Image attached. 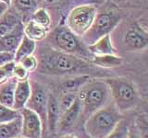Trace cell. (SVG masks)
I'll return each mask as SVG.
<instances>
[{"mask_svg": "<svg viewBox=\"0 0 148 138\" xmlns=\"http://www.w3.org/2000/svg\"><path fill=\"white\" fill-rule=\"evenodd\" d=\"M37 61H38V66H37L36 70L45 75H89L88 72L92 70V66L88 61L60 52L53 47L41 48Z\"/></svg>", "mask_w": 148, "mask_h": 138, "instance_id": "1", "label": "cell"}, {"mask_svg": "<svg viewBox=\"0 0 148 138\" xmlns=\"http://www.w3.org/2000/svg\"><path fill=\"white\" fill-rule=\"evenodd\" d=\"M77 98L82 106L81 120L83 122L92 114L112 102L106 81L92 78L80 89L77 93Z\"/></svg>", "mask_w": 148, "mask_h": 138, "instance_id": "2", "label": "cell"}, {"mask_svg": "<svg viewBox=\"0 0 148 138\" xmlns=\"http://www.w3.org/2000/svg\"><path fill=\"white\" fill-rule=\"evenodd\" d=\"M122 119L121 112L111 102L85 120L83 131L92 138H106Z\"/></svg>", "mask_w": 148, "mask_h": 138, "instance_id": "3", "label": "cell"}, {"mask_svg": "<svg viewBox=\"0 0 148 138\" xmlns=\"http://www.w3.org/2000/svg\"><path fill=\"white\" fill-rule=\"evenodd\" d=\"M111 100L120 112L132 110L139 101V95L133 83L124 77L106 78Z\"/></svg>", "mask_w": 148, "mask_h": 138, "instance_id": "4", "label": "cell"}, {"mask_svg": "<svg viewBox=\"0 0 148 138\" xmlns=\"http://www.w3.org/2000/svg\"><path fill=\"white\" fill-rule=\"evenodd\" d=\"M53 48L65 53L91 62L92 55L79 37L74 35L67 27H58L53 32Z\"/></svg>", "mask_w": 148, "mask_h": 138, "instance_id": "5", "label": "cell"}, {"mask_svg": "<svg viewBox=\"0 0 148 138\" xmlns=\"http://www.w3.org/2000/svg\"><path fill=\"white\" fill-rule=\"evenodd\" d=\"M97 15V10L92 5H82L69 12L67 18V28L77 37H82L90 29Z\"/></svg>", "mask_w": 148, "mask_h": 138, "instance_id": "6", "label": "cell"}, {"mask_svg": "<svg viewBox=\"0 0 148 138\" xmlns=\"http://www.w3.org/2000/svg\"><path fill=\"white\" fill-rule=\"evenodd\" d=\"M120 21V18L112 13H103L96 15L94 22L86 33L81 37L82 43L89 46L102 37L111 33Z\"/></svg>", "mask_w": 148, "mask_h": 138, "instance_id": "7", "label": "cell"}, {"mask_svg": "<svg viewBox=\"0 0 148 138\" xmlns=\"http://www.w3.org/2000/svg\"><path fill=\"white\" fill-rule=\"evenodd\" d=\"M31 84V95L28 99L25 108L35 112L41 119L43 123L44 131L46 130V109H47V100L49 92L47 89L38 82L32 81Z\"/></svg>", "mask_w": 148, "mask_h": 138, "instance_id": "8", "label": "cell"}, {"mask_svg": "<svg viewBox=\"0 0 148 138\" xmlns=\"http://www.w3.org/2000/svg\"><path fill=\"white\" fill-rule=\"evenodd\" d=\"M20 112L21 117V137L43 138L45 131L38 115L26 108L22 109Z\"/></svg>", "mask_w": 148, "mask_h": 138, "instance_id": "9", "label": "cell"}, {"mask_svg": "<svg viewBox=\"0 0 148 138\" xmlns=\"http://www.w3.org/2000/svg\"><path fill=\"white\" fill-rule=\"evenodd\" d=\"M81 114H82V106L77 98V99L75 100V102L73 103L71 107L60 115L59 121L58 123L57 132L67 133V131L72 129L79 122V120H81Z\"/></svg>", "mask_w": 148, "mask_h": 138, "instance_id": "10", "label": "cell"}, {"mask_svg": "<svg viewBox=\"0 0 148 138\" xmlns=\"http://www.w3.org/2000/svg\"><path fill=\"white\" fill-rule=\"evenodd\" d=\"M147 32L142 26L131 28L124 36V43L131 51L145 50L147 47Z\"/></svg>", "mask_w": 148, "mask_h": 138, "instance_id": "11", "label": "cell"}, {"mask_svg": "<svg viewBox=\"0 0 148 138\" xmlns=\"http://www.w3.org/2000/svg\"><path fill=\"white\" fill-rule=\"evenodd\" d=\"M23 27L24 25L21 22L11 32L0 38V53L5 52L15 53L18 46L21 43L22 37L24 35Z\"/></svg>", "mask_w": 148, "mask_h": 138, "instance_id": "12", "label": "cell"}, {"mask_svg": "<svg viewBox=\"0 0 148 138\" xmlns=\"http://www.w3.org/2000/svg\"><path fill=\"white\" fill-rule=\"evenodd\" d=\"M60 118L58 98L54 94L49 93L46 109V130L50 133H57L58 123Z\"/></svg>", "mask_w": 148, "mask_h": 138, "instance_id": "13", "label": "cell"}, {"mask_svg": "<svg viewBox=\"0 0 148 138\" xmlns=\"http://www.w3.org/2000/svg\"><path fill=\"white\" fill-rule=\"evenodd\" d=\"M31 95V84L30 79L24 81H17V85L14 92L13 109L21 112L25 108L26 103Z\"/></svg>", "mask_w": 148, "mask_h": 138, "instance_id": "14", "label": "cell"}, {"mask_svg": "<svg viewBox=\"0 0 148 138\" xmlns=\"http://www.w3.org/2000/svg\"><path fill=\"white\" fill-rule=\"evenodd\" d=\"M88 51L94 55H106V54H117V50L114 47L110 34L102 37L97 40L95 43L87 46Z\"/></svg>", "mask_w": 148, "mask_h": 138, "instance_id": "15", "label": "cell"}, {"mask_svg": "<svg viewBox=\"0 0 148 138\" xmlns=\"http://www.w3.org/2000/svg\"><path fill=\"white\" fill-rule=\"evenodd\" d=\"M92 79L90 75L74 76L73 77L64 80L59 86L61 93H78L86 83Z\"/></svg>", "mask_w": 148, "mask_h": 138, "instance_id": "16", "label": "cell"}, {"mask_svg": "<svg viewBox=\"0 0 148 138\" xmlns=\"http://www.w3.org/2000/svg\"><path fill=\"white\" fill-rule=\"evenodd\" d=\"M21 21L14 10H8L0 17V38L11 32Z\"/></svg>", "mask_w": 148, "mask_h": 138, "instance_id": "17", "label": "cell"}, {"mask_svg": "<svg viewBox=\"0 0 148 138\" xmlns=\"http://www.w3.org/2000/svg\"><path fill=\"white\" fill-rule=\"evenodd\" d=\"M17 85V80L14 77L9 78L6 82L0 84V104L13 107L14 92Z\"/></svg>", "mask_w": 148, "mask_h": 138, "instance_id": "18", "label": "cell"}, {"mask_svg": "<svg viewBox=\"0 0 148 138\" xmlns=\"http://www.w3.org/2000/svg\"><path fill=\"white\" fill-rule=\"evenodd\" d=\"M21 137V117L0 124V138Z\"/></svg>", "mask_w": 148, "mask_h": 138, "instance_id": "19", "label": "cell"}, {"mask_svg": "<svg viewBox=\"0 0 148 138\" xmlns=\"http://www.w3.org/2000/svg\"><path fill=\"white\" fill-rule=\"evenodd\" d=\"M36 47V41L29 39L25 35H23L21 43L18 44L16 52L14 53V61H15V63H18L21 59L26 56L32 55L35 52Z\"/></svg>", "mask_w": 148, "mask_h": 138, "instance_id": "20", "label": "cell"}, {"mask_svg": "<svg viewBox=\"0 0 148 138\" xmlns=\"http://www.w3.org/2000/svg\"><path fill=\"white\" fill-rule=\"evenodd\" d=\"M23 33L29 39L37 43L39 41H43L47 36L48 29L37 24L34 21L30 20L23 27Z\"/></svg>", "mask_w": 148, "mask_h": 138, "instance_id": "21", "label": "cell"}, {"mask_svg": "<svg viewBox=\"0 0 148 138\" xmlns=\"http://www.w3.org/2000/svg\"><path fill=\"white\" fill-rule=\"evenodd\" d=\"M91 63L99 67L110 68L120 66L122 64V58L118 56L117 54L95 55V56H92Z\"/></svg>", "mask_w": 148, "mask_h": 138, "instance_id": "22", "label": "cell"}, {"mask_svg": "<svg viewBox=\"0 0 148 138\" xmlns=\"http://www.w3.org/2000/svg\"><path fill=\"white\" fill-rule=\"evenodd\" d=\"M130 131H131V128H130L128 122L125 119H122L106 138H128Z\"/></svg>", "mask_w": 148, "mask_h": 138, "instance_id": "23", "label": "cell"}, {"mask_svg": "<svg viewBox=\"0 0 148 138\" xmlns=\"http://www.w3.org/2000/svg\"><path fill=\"white\" fill-rule=\"evenodd\" d=\"M32 20L34 21L37 24L43 26L46 29L51 24V18L47 11L44 8H38L32 14Z\"/></svg>", "mask_w": 148, "mask_h": 138, "instance_id": "24", "label": "cell"}, {"mask_svg": "<svg viewBox=\"0 0 148 138\" xmlns=\"http://www.w3.org/2000/svg\"><path fill=\"white\" fill-rule=\"evenodd\" d=\"M21 116V112L13 108L0 104V124L11 122Z\"/></svg>", "mask_w": 148, "mask_h": 138, "instance_id": "25", "label": "cell"}, {"mask_svg": "<svg viewBox=\"0 0 148 138\" xmlns=\"http://www.w3.org/2000/svg\"><path fill=\"white\" fill-rule=\"evenodd\" d=\"M77 99V93H62L60 98L58 99V108L60 115L64 112H66L68 109H69L75 102Z\"/></svg>", "mask_w": 148, "mask_h": 138, "instance_id": "26", "label": "cell"}, {"mask_svg": "<svg viewBox=\"0 0 148 138\" xmlns=\"http://www.w3.org/2000/svg\"><path fill=\"white\" fill-rule=\"evenodd\" d=\"M15 7L23 13H34L36 10L37 0H12Z\"/></svg>", "mask_w": 148, "mask_h": 138, "instance_id": "27", "label": "cell"}, {"mask_svg": "<svg viewBox=\"0 0 148 138\" xmlns=\"http://www.w3.org/2000/svg\"><path fill=\"white\" fill-rule=\"evenodd\" d=\"M12 76L17 81H24L30 79V72L27 71L20 63H15L14 64Z\"/></svg>", "mask_w": 148, "mask_h": 138, "instance_id": "28", "label": "cell"}, {"mask_svg": "<svg viewBox=\"0 0 148 138\" xmlns=\"http://www.w3.org/2000/svg\"><path fill=\"white\" fill-rule=\"evenodd\" d=\"M14 64H15V62H10L5 64V66H0V84L6 82L9 78L13 77L12 71H13Z\"/></svg>", "mask_w": 148, "mask_h": 138, "instance_id": "29", "label": "cell"}, {"mask_svg": "<svg viewBox=\"0 0 148 138\" xmlns=\"http://www.w3.org/2000/svg\"><path fill=\"white\" fill-rule=\"evenodd\" d=\"M18 63H20L21 66L29 72H32V71L36 70L37 66H38V61H37V58L34 56V54L24 57L23 59H21Z\"/></svg>", "mask_w": 148, "mask_h": 138, "instance_id": "30", "label": "cell"}, {"mask_svg": "<svg viewBox=\"0 0 148 138\" xmlns=\"http://www.w3.org/2000/svg\"><path fill=\"white\" fill-rule=\"evenodd\" d=\"M10 62H15L14 61V53H5V52L0 53V66H5V64Z\"/></svg>", "mask_w": 148, "mask_h": 138, "instance_id": "31", "label": "cell"}, {"mask_svg": "<svg viewBox=\"0 0 148 138\" xmlns=\"http://www.w3.org/2000/svg\"><path fill=\"white\" fill-rule=\"evenodd\" d=\"M9 9V7L5 3L0 2V17H1L5 12H7Z\"/></svg>", "mask_w": 148, "mask_h": 138, "instance_id": "32", "label": "cell"}, {"mask_svg": "<svg viewBox=\"0 0 148 138\" xmlns=\"http://www.w3.org/2000/svg\"><path fill=\"white\" fill-rule=\"evenodd\" d=\"M128 138H142V137L140 135V133H138L136 131L131 130V131H130V135H129Z\"/></svg>", "mask_w": 148, "mask_h": 138, "instance_id": "33", "label": "cell"}, {"mask_svg": "<svg viewBox=\"0 0 148 138\" xmlns=\"http://www.w3.org/2000/svg\"><path fill=\"white\" fill-rule=\"evenodd\" d=\"M60 138H79V137L75 135H71V133H64Z\"/></svg>", "mask_w": 148, "mask_h": 138, "instance_id": "34", "label": "cell"}, {"mask_svg": "<svg viewBox=\"0 0 148 138\" xmlns=\"http://www.w3.org/2000/svg\"><path fill=\"white\" fill-rule=\"evenodd\" d=\"M77 136H78L79 138H92V137H91L90 135H88L84 131H82V132L80 133V135H77Z\"/></svg>", "mask_w": 148, "mask_h": 138, "instance_id": "35", "label": "cell"}, {"mask_svg": "<svg viewBox=\"0 0 148 138\" xmlns=\"http://www.w3.org/2000/svg\"><path fill=\"white\" fill-rule=\"evenodd\" d=\"M0 2L5 3L6 5H8V7L11 6V3H12V0H0Z\"/></svg>", "mask_w": 148, "mask_h": 138, "instance_id": "36", "label": "cell"}, {"mask_svg": "<svg viewBox=\"0 0 148 138\" xmlns=\"http://www.w3.org/2000/svg\"><path fill=\"white\" fill-rule=\"evenodd\" d=\"M18 138H23V137H18Z\"/></svg>", "mask_w": 148, "mask_h": 138, "instance_id": "37", "label": "cell"}]
</instances>
